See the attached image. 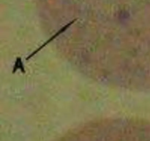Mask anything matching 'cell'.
<instances>
[{"mask_svg":"<svg viewBox=\"0 0 150 141\" xmlns=\"http://www.w3.org/2000/svg\"><path fill=\"white\" fill-rule=\"evenodd\" d=\"M53 46L92 80L150 93V0H63Z\"/></svg>","mask_w":150,"mask_h":141,"instance_id":"1","label":"cell"}]
</instances>
